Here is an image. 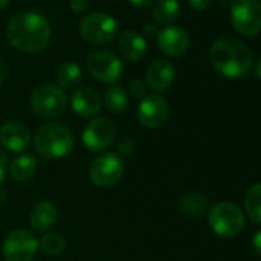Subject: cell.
<instances>
[{
    "label": "cell",
    "instance_id": "19",
    "mask_svg": "<svg viewBox=\"0 0 261 261\" xmlns=\"http://www.w3.org/2000/svg\"><path fill=\"white\" fill-rule=\"evenodd\" d=\"M37 172V159L31 154H23L17 157L10 165V174L16 181H28Z\"/></svg>",
    "mask_w": 261,
    "mask_h": 261
},
{
    "label": "cell",
    "instance_id": "23",
    "mask_svg": "<svg viewBox=\"0 0 261 261\" xmlns=\"http://www.w3.org/2000/svg\"><path fill=\"white\" fill-rule=\"evenodd\" d=\"M103 101L109 112L112 114H121L127 108V94L121 86L112 85L106 89Z\"/></svg>",
    "mask_w": 261,
    "mask_h": 261
},
{
    "label": "cell",
    "instance_id": "28",
    "mask_svg": "<svg viewBox=\"0 0 261 261\" xmlns=\"http://www.w3.org/2000/svg\"><path fill=\"white\" fill-rule=\"evenodd\" d=\"M10 171V160L8 155L0 149V183H2L7 178V174Z\"/></svg>",
    "mask_w": 261,
    "mask_h": 261
},
{
    "label": "cell",
    "instance_id": "2",
    "mask_svg": "<svg viewBox=\"0 0 261 261\" xmlns=\"http://www.w3.org/2000/svg\"><path fill=\"white\" fill-rule=\"evenodd\" d=\"M211 63L223 77L241 79L250 72L253 54L243 42L232 37H221L211 48Z\"/></svg>",
    "mask_w": 261,
    "mask_h": 261
},
{
    "label": "cell",
    "instance_id": "5",
    "mask_svg": "<svg viewBox=\"0 0 261 261\" xmlns=\"http://www.w3.org/2000/svg\"><path fill=\"white\" fill-rule=\"evenodd\" d=\"M124 174L123 159L117 152H103L89 165V178L97 188L115 186Z\"/></svg>",
    "mask_w": 261,
    "mask_h": 261
},
{
    "label": "cell",
    "instance_id": "34",
    "mask_svg": "<svg viewBox=\"0 0 261 261\" xmlns=\"http://www.w3.org/2000/svg\"><path fill=\"white\" fill-rule=\"evenodd\" d=\"M7 74H8V69H7V63L0 59V86L4 85L5 79H7Z\"/></svg>",
    "mask_w": 261,
    "mask_h": 261
},
{
    "label": "cell",
    "instance_id": "24",
    "mask_svg": "<svg viewBox=\"0 0 261 261\" xmlns=\"http://www.w3.org/2000/svg\"><path fill=\"white\" fill-rule=\"evenodd\" d=\"M244 209L249 215V218L261 224V183L253 185L244 197Z\"/></svg>",
    "mask_w": 261,
    "mask_h": 261
},
{
    "label": "cell",
    "instance_id": "17",
    "mask_svg": "<svg viewBox=\"0 0 261 261\" xmlns=\"http://www.w3.org/2000/svg\"><path fill=\"white\" fill-rule=\"evenodd\" d=\"M118 49H120V54L126 60L137 62L146 56L148 43L140 34H137L136 31L127 30V31L121 33V36L118 39Z\"/></svg>",
    "mask_w": 261,
    "mask_h": 261
},
{
    "label": "cell",
    "instance_id": "36",
    "mask_svg": "<svg viewBox=\"0 0 261 261\" xmlns=\"http://www.w3.org/2000/svg\"><path fill=\"white\" fill-rule=\"evenodd\" d=\"M255 74H256V77L261 80V60H258V63L255 65Z\"/></svg>",
    "mask_w": 261,
    "mask_h": 261
},
{
    "label": "cell",
    "instance_id": "16",
    "mask_svg": "<svg viewBox=\"0 0 261 261\" xmlns=\"http://www.w3.org/2000/svg\"><path fill=\"white\" fill-rule=\"evenodd\" d=\"M175 80V68L168 60H155L146 71V86L155 92L166 91Z\"/></svg>",
    "mask_w": 261,
    "mask_h": 261
},
{
    "label": "cell",
    "instance_id": "37",
    "mask_svg": "<svg viewBox=\"0 0 261 261\" xmlns=\"http://www.w3.org/2000/svg\"><path fill=\"white\" fill-rule=\"evenodd\" d=\"M10 5V0H0V10H5Z\"/></svg>",
    "mask_w": 261,
    "mask_h": 261
},
{
    "label": "cell",
    "instance_id": "6",
    "mask_svg": "<svg viewBox=\"0 0 261 261\" xmlns=\"http://www.w3.org/2000/svg\"><path fill=\"white\" fill-rule=\"evenodd\" d=\"M230 23L241 36H256L261 33V4L258 0H233Z\"/></svg>",
    "mask_w": 261,
    "mask_h": 261
},
{
    "label": "cell",
    "instance_id": "32",
    "mask_svg": "<svg viewBox=\"0 0 261 261\" xmlns=\"http://www.w3.org/2000/svg\"><path fill=\"white\" fill-rule=\"evenodd\" d=\"M127 2L136 8H148L149 5H152L154 0H127Z\"/></svg>",
    "mask_w": 261,
    "mask_h": 261
},
{
    "label": "cell",
    "instance_id": "29",
    "mask_svg": "<svg viewBox=\"0 0 261 261\" xmlns=\"http://www.w3.org/2000/svg\"><path fill=\"white\" fill-rule=\"evenodd\" d=\"M69 7L74 13H85L89 7V2L88 0H71L69 2Z\"/></svg>",
    "mask_w": 261,
    "mask_h": 261
},
{
    "label": "cell",
    "instance_id": "7",
    "mask_svg": "<svg viewBox=\"0 0 261 261\" xmlns=\"http://www.w3.org/2000/svg\"><path fill=\"white\" fill-rule=\"evenodd\" d=\"M68 105V98L56 85H42L31 94V109L42 118L60 117Z\"/></svg>",
    "mask_w": 261,
    "mask_h": 261
},
{
    "label": "cell",
    "instance_id": "26",
    "mask_svg": "<svg viewBox=\"0 0 261 261\" xmlns=\"http://www.w3.org/2000/svg\"><path fill=\"white\" fill-rule=\"evenodd\" d=\"M148 86H146V83H143L142 80H139V79H136V80H133L129 83V94L133 95L134 98H145L148 94Z\"/></svg>",
    "mask_w": 261,
    "mask_h": 261
},
{
    "label": "cell",
    "instance_id": "15",
    "mask_svg": "<svg viewBox=\"0 0 261 261\" xmlns=\"http://www.w3.org/2000/svg\"><path fill=\"white\" fill-rule=\"evenodd\" d=\"M71 108L72 111L83 117V118H91L95 117L100 109H101V97L100 94L89 88V86H82L77 88L72 94H71Z\"/></svg>",
    "mask_w": 261,
    "mask_h": 261
},
{
    "label": "cell",
    "instance_id": "4",
    "mask_svg": "<svg viewBox=\"0 0 261 261\" xmlns=\"http://www.w3.org/2000/svg\"><path fill=\"white\" fill-rule=\"evenodd\" d=\"M209 226L218 237L233 238L244 229V214L235 203H217L209 211Z\"/></svg>",
    "mask_w": 261,
    "mask_h": 261
},
{
    "label": "cell",
    "instance_id": "31",
    "mask_svg": "<svg viewBox=\"0 0 261 261\" xmlns=\"http://www.w3.org/2000/svg\"><path fill=\"white\" fill-rule=\"evenodd\" d=\"M252 246H253L255 252L261 256V230H258V232L253 235V238H252Z\"/></svg>",
    "mask_w": 261,
    "mask_h": 261
},
{
    "label": "cell",
    "instance_id": "12",
    "mask_svg": "<svg viewBox=\"0 0 261 261\" xmlns=\"http://www.w3.org/2000/svg\"><path fill=\"white\" fill-rule=\"evenodd\" d=\"M169 118V105L168 101L157 95H146L140 100L137 108V120L146 129L162 127Z\"/></svg>",
    "mask_w": 261,
    "mask_h": 261
},
{
    "label": "cell",
    "instance_id": "30",
    "mask_svg": "<svg viewBox=\"0 0 261 261\" xmlns=\"http://www.w3.org/2000/svg\"><path fill=\"white\" fill-rule=\"evenodd\" d=\"M188 2L195 11H206L211 7L212 0H188Z\"/></svg>",
    "mask_w": 261,
    "mask_h": 261
},
{
    "label": "cell",
    "instance_id": "21",
    "mask_svg": "<svg viewBox=\"0 0 261 261\" xmlns=\"http://www.w3.org/2000/svg\"><path fill=\"white\" fill-rule=\"evenodd\" d=\"M178 209L186 217H198L207 209V198L200 192L185 194L178 201Z\"/></svg>",
    "mask_w": 261,
    "mask_h": 261
},
{
    "label": "cell",
    "instance_id": "11",
    "mask_svg": "<svg viewBox=\"0 0 261 261\" xmlns=\"http://www.w3.org/2000/svg\"><path fill=\"white\" fill-rule=\"evenodd\" d=\"M117 137L115 123L108 117L92 118L83 129L82 140L91 152H103L111 148Z\"/></svg>",
    "mask_w": 261,
    "mask_h": 261
},
{
    "label": "cell",
    "instance_id": "14",
    "mask_svg": "<svg viewBox=\"0 0 261 261\" xmlns=\"http://www.w3.org/2000/svg\"><path fill=\"white\" fill-rule=\"evenodd\" d=\"M157 43L162 53L169 57H181L189 48V36L183 28L166 27L157 34Z\"/></svg>",
    "mask_w": 261,
    "mask_h": 261
},
{
    "label": "cell",
    "instance_id": "35",
    "mask_svg": "<svg viewBox=\"0 0 261 261\" xmlns=\"http://www.w3.org/2000/svg\"><path fill=\"white\" fill-rule=\"evenodd\" d=\"M7 198H8V195H7V191L0 186V206L2 204H5V201H7Z\"/></svg>",
    "mask_w": 261,
    "mask_h": 261
},
{
    "label": "cell",
    "instance_id": "20",
    "mask_svg": "<svg viewBox=\"0 0 261 261\" xmlns=\"http://www.w3.org/2000/svg\"><path fill=\"white\" fill-rule=\"evenodd\" d=\"M180 16L178 0H157L152 8V17L157 23L171 27Z\"/></svg>",
    "mask_w": 261,
    "mask_h": 261
},
{
    "label": "cell",
    "instance_id": "27",
    "mask_svg": "<svg viewBox=\"0 0 261 261\" xmlns=\"http://www.w3.org/2000/svg\"><path fill=\"white\" fill-rule=\"evenodd\" d=\"M134 148H136L134 142L130 140V139H127V137L121 139L120 143H118V146H117L118 154H121V155H130V154L134 152Z\"/></svg>",
    "mask_w": 261,
    "mask_h": 261
},
{
    "label": "cell",
    "instance_id": "13",
    "mask_svg": "<svg viewBox=\"0 0 261 261\" xmlns=\"http://www.w3.org/2000/svg\"><path fill=\"white\" fill-rule=\"evenodd\" d=\"M30 129L20 121H7L0 126V143L11 152H23L31 143Z\"/></svg>",
    "mask_w": 261,
    "mask_h": 261
},
{
    "label": "cell",
    "instance_id": "33",
    "mask_svg": "<svg viewBox=\"0 0 261 261\" xmlns=\"http://www.w3.org/2000/svg\"><path fill=\"white\" fill-rule=\"evenodd\" d=\"M143 33H145L146 36H149V37H154V36H157L159 30H157V27H155L154 23H146V25L143 27Z\"/></svg>",
    "mask_w": 261,
    "mask_h": 261
},
{
    "label": "cell",
    "instance_id": "25",
    "mask_svg": "<svg viewBox=\"0 0 261 261\" xmlns=\"http://www.w3.org/2000/svg\"><path fill=\"white\" fill-rule=\"evenodd\" d=\"M65 247H66V240L63 238V235L57 232H46L39 240V249L51 256L60 255L65 250Z\"/></svg>",
    "mask_w": 261,
    "mask_h": 261
},
{
    "label": "cell",
    "instance_id": "8",
    "mask_svg": "<svg viewBox=\"0 0 261 261\" xmlns=\"http://www.w3.org/2000/svg\"><path fill=\"white\" fill-rule=\"evenodd\" d=\"M118 25L115 19L105 13H92L83 17L79 31L85 42L91 45H105L115 39Z\"/></svg>",
    "mask_w": 261,
    "mask_h": 261
},
{
    "label": "cell",
    "instance_id": "9",
    "mask_svg": "<svg viewBox=\"0 0 261 261\" xmlns=\"http://www.w3.org/2000/svg\"><path fill=\"white\" fill-rule=\"evenodd\" d=\"M86 69L100 83L114 85L123 74V63L114 53L108 49H95L86 57Z\"/></svg>",
    "mask_w": 261,
    "mask_h": 261
},
{
    "label": "cell",
    "instance_id": "10",
    "mask_svg": "<svg viewBox=\"0 0 261 261\" xmlns=\"http://www.w3.org/2000/svg\"><path fill=\"white\" fill-rule=\"evenodd\" d=\"M37 250L39 240L27 229L11 230L2 244V255L5 261H33Z\"/></svg>",
    "mask_w": 261,
    "mask_h": 261
},
{
    "label": "cell",
    "instance_id": "1",
    "mask_svg": "<svg viewBox=\"0 0 261 261\" xmlns=\"http://www.w3.org/2000/svg\"><path fill=\"white\" fill-rule=\"evenodd\" d=\"M10 43L23 53H39L51 40V27L39 13L25 11L16 14L7 28Z\"/></svg>",
    "mask_w": 261,
    "mask_h": 261
},
{
    "label": "cell",
    "instance_id": "3",
    "mask_svg": "<svg viewBox=\"0 0 261 261\" xmlns=\"http://www.w3.org/2000/svg\"><path fill=\"white\" fill-rule=\"evenodd\" d=\"M33 139L36 151L48 160H59L69 155L75 143L72 130L65 123L59 121L42 124Z\"/></svg>",
    "mask_w": 261,
    "mask_h": 261
},
{
    "label": "cell",
    "instance_id": "22",
    "mask_svg": "<svg viewBox=\"0 0 261 261\" xmlns=\"http://www.w3.org/2000/svg\"><path fill=\"white\" fill-rule=\"evenodd\" d=\"M56 80H57L60 89L74 88L82 80V69L77 63L66 62L59 66V69L56 72Z\"/></svg>",
    "mask_w": 261,
    "mask_h": 261
},
{
    "label": "cell",
    "instance_id": "18",
    "mask_svg": "<svg viewBox=\"0 0 261 261\" xmlns=\"http://www.w3.org/2000/svg\"><path fill=\"white\" fill-rule=\"evenodd\" d=\"M57 217L59 212L56 204H53L51 201H39L30 214V224L33 230L46 233L56 224Z\"/></svg>",
    "mask_w": 261,
    "mask_h": 261
}]
</instances>
